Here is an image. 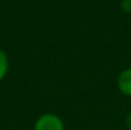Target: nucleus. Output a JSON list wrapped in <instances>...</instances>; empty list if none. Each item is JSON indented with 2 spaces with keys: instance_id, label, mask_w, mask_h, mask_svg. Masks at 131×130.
<instances>
[{
  "instance_id": "f257e3e1",
  "label": "nucleus",
  "mask_w": 131,
  "mask_h": 130,
  "mask_svg": "<svg viewBox=\"0 0 131 130\" xmlns=\"http://www.w3.org/2000/svg\"><path fill=\"white\" fill-rule=\"evenodd\" d=\"M33 130H65V125L60 116L55 114H43L36 120Z\"/></svg>"
},
{
  "instance_id": "f03ea898",
  "label": "nucleus",
  "mask_w": 131,
  "mask_h": 130,
  "mask_svg": "<svg viewBox=\"0 0 131 130\" xmlns=\"http://www.w3.org/2000/svg\"><path fill=\"white\" fill-rule=\"evenodd\" d=\"M117 87L124 96L131 97V68H127L120 73L117 78Z\"/></svg>"
},
{
  "instance_id": "7ed1b4c3",
  "label": "nucleus",
  "mask_w": 131,
  "mask_h": 130,
  "mask_svg": "<svg viewBox=\"0 0 131 130\" xmlns=\"http://www.w3.org/2000/svg\"><path fill=\"white\" fill-rule=\"evenodd\" d=\"M9 72V59L4 50L0 48V82L6 77Z\"/></svg>"
},
{
  "instance_id": "20e7f679",
  "label": "nucleus",
  "mask_w": 131,
  "mask_h": 130,
  "mask_svg": "<svg viewBox=\"0 0 131 130\" xmlns=\"http://www.w3.org/2000/svg\"><path fill=\"white\" fill-rule=\"evenodd\" d=\"M121 10L124 13H131V0H122L121 1Z\"/></svg>"
},
{
  "instance_id": "39448f33",
  "label": "nucleus",
  "mask_w": 131,
  "mask_h": 130,
  "mask_svg": "<svg viewBox=\"0 0 131 130\" xmlns=\"http://www.w3.org/2000/svg\"><path fill=\"white\" fill-rule=\"evenodd\" d=\"M125 125H126V128L129 130H131V112L127 114L126 117H125Z\"/></svg>"
},
{
  "instance_id": "423d86ee",
  "label": "nucleus",
  "mask_w": 131,
  "mask_h": 130,
  "mask_svg": "<svg viewBox=\"0 0 131 130\" xmlns=\"http://www.w3.org/2000/svg\"><path fill=\"white\" fill-rule=\"evenodd\" d=\"M130 56H131V50H130Z\"/></svg>"
}]
</instances>
